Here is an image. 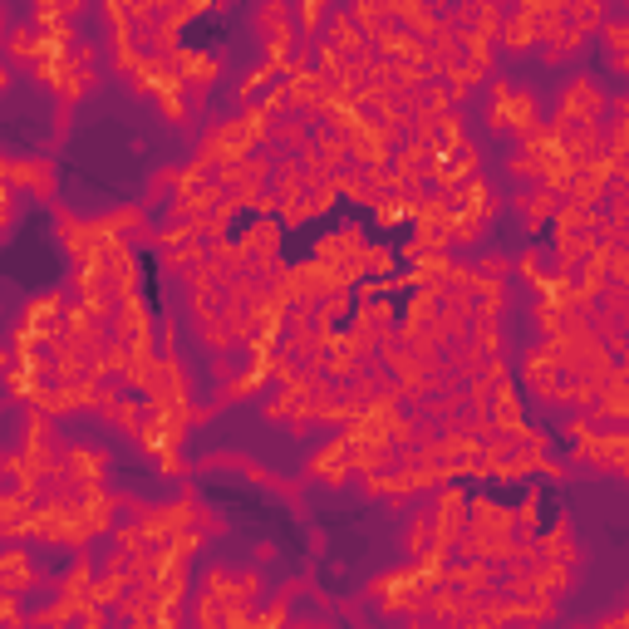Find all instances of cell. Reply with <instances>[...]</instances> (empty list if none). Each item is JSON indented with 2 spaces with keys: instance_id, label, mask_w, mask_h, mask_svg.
<instances>
[{
  "instance_id": "obj_22",
  "label": "cell",
  "mask_w": 629,
  "mask_h": 629,
  "mask_svg": "<svg viewBox=\"0 0 629 629\" xmlns=\"http://www.w3.org/2000/svg\"><path fill=\"white\" fill-rule=\"evenodd\" d=\"M472 271L487 276V281H507L512 276V256H482V261H472Z\"/></svg>"
},
{
  "instance_id": "obj_20",
  "label": "cell",
  "mask_w": 629,
  "mask_h": 629,
  "mask_svg": "<svg viewBox=\"0 0 629 629\" xmlns=\"http://www.w3.org/2000/svg\"><path fill=\"white\" fill-rule=\"evenodd\" d=\"M531 320H536V330H541L546 340H556V335L566 330V310H556L551 300H536V310H531Z\"/></svg>"
},
{
  "instance_id": "obj_9",
  "label": "cell",
  "mask_w": 629,
  "mask_h": 629,
  "mask_svg": "<svg viewBox=\"0 0 629 629\" xmlns=\"http://www.w3.org/2000/svg\"><path fill=\"white\" fill-rule=\"evenodd\" d=\"M320 40L325 45H335L344 59H359L369 50V40H364V30L354 25V15H349V5L344 10H330V20H325V30H320Z\"/></svg>"
},
{
  "instance_id": "obj_10",
  "label": "cell",
  "mask_w": 629,
  "mask_h": 629,
  "mask_svg": "<svg viewBox=\"0 0 629 629\" xmlns=\"http://www.w3.org/2000/svg\"><path fill=\"white\" fill-rule=\"evenodd\" d=\"M536 123H541V99H536L531 89L512 84V89H507V133L521 138V133H531Z\"/></svg>"
},
{
  "instance_id": "obj_11",
  "label": "cell",
  "mask_w": 629,
  "mask_h": 629,
  "mask_svg": "<svg viewBox=\"0 0 629 629\" xmlns=\"http://www.w3.org/2000/svg\"><path fill=\"white\" fill-rule=\"evenodd\" d=\"M276 79H281V69L261 59V64H256V69H251V74H246V79L236 84V94H231V104H236V109H246V104H256V99H261V94H266V89H271Z\"/></svg>"
},
{
  "instance_id": "obj_23",
  "label": "cell",
  "mask_w": 629,
  "mask_h": 629,
  "mask_svg": "<svg viewBox=\"0 0 629 629\" xmlns=\"http://www.w3.org/2000/svg\"><path fill=\"white\" fill-rule=\"evenodd\" d=\"M541 472H546L551 482H566V477H571V462H561V458H551V453H546V458H541Z\"/></svg>"
},
{
  "instance_id": "obj_18",
  "label": "cell",
  "mask_w": 629,
  "mask_h": 629,
  "mask_svg": "<svg viewBox=\"0 0 629 629\" xmlns=\"http://www.w3.org/2000/svg\"><path fill=\"white\" fill-rule=\"evenodd\" d=\"M516 271H521V281H526L531 290H541V286H546V276H551V271H546V256H541V246L521 251V256H516Z\"/></svg>"
},
{
  "instance_id": "obj_15",
  "label": "cell",
  "mask_w": 629,
  "mask_h": 629,
  "mask_svg": "<svg viewBox=\"0 0 629 629\" xmlns=\"http://www.w3.org/2000/svg\"><path fill=\"white\" fill-rule=\"evenodd\" d=\"M516 536H536L541 531V487H526V497L512 507Z\"/></svg>"
},
{
  "instance_id": "obj_16",
  "label": "cell",
  "mask_w": 629,
  "mask_h": 629,
  "mask_svg": "<svg viewBox=\"0 0 629 629\" xmlns=\"http://www.w3.org/2000/svg\"><path fill=\"white\" fill-rule=\"evenodd\" d=\"M399 266V251L384 246V241H364V276H394Z\"/></svg>"
},
{
  "instance_id": "obj_19",
  "label": "cell",
  "mask_w": 629,
  "mask_h": 629,
  "mask_svg": "<svg viewBox=\"0 0 629 629\" xmlns=\"http://www.w3.org/2000/svg\"><path fill=\"white\" fill-rule=\"evenodd\" d=\"M595 35H600V45H605L610 55H625V50H629V20H625V15H610Z\"/></svg>"
},
{
  "instance_id": "obj_13",
  "label": "cell",
  "mask_w": 629,
  "mask_h": 629,
  "mask_svg": "<svg viewBox=\"0 0 629 629\" xmlns=\"http://www.w3.org/2000/svg\"><path fill=\"white\" fill-rule=\"evenodd\" d=\"M482 79H492V74H487V69H477L472 59H462V64H453V69L443 74V84H448V94H453V109H458V104H467V94H472Z\"/></svg>"
},
{
  "instance_id": "obj_27",
  "label": "cell",
  "mask_w": 629,
  "mask_h": 629,
  "mask_svg": "<svg viewBox=\"0 0 629 629\" xmlns=\"http://www.w3.org/2000/svg\"><path fill=\"white\" fill-rule=\"evenodd\" d=\"M610 5H620V0H610Z\"/></svg>"
},
{
  "instance_id": "obj_1",
  "label": "cell",
  "mask_w": 629,
  "mask_h": 629,
  "mask_svg": "<svg viewBox=\"0 0 629 629\" xmlns=\"http://www.w3.org/2000/svg\"><path fill=\"white\" fill-rule=\"evenodd\" d=\"M571 467L575 472L590 467V472H605V477H625V467H629L625 423H605V428H590L585 438H575Z\"/></svg>"
},
{
  "instance_id": "obj_17",
  "label": "cell",
  "mask_w": 629,
  "mask_h": 629,
  "mask_svg": "<svg viewBox=\"0 0 629 629\" xmlns=\"http://www.w3.org/2000/svg\"><path fill=\"white\" fill-rule=\"evenodd\" d=\"M177 187H182V168H158L148 177V202H153V207H158V202L168 207L172 197H177Z\"/></svg>"
},
{
  "instance_id": "obj_5",
  "label": "cell",
  "mask_w": 629,
  "mask_h": 629,
  "mask_svg": "<svg viewBox=\"0 0 629 629\" xmlns=\"http://www.w3.org/2000/svg\"><path fill=\"white\" fill-rule=\"evenodd\" d=\"M59 462H64V472L79 482V487H104V472H109V453L104 448H89V443H64L59 448Z\"/></svg>"
},
{
  "instance_id": "obj_6",
  "label": "cell",
  "mask_w": 629,
  "mask_h": 629,
  "mask_svg": "<svg viewBox=\"0 0 629 629\" xmlns=\"http://www.w3.org/2000/svg\"><path fill=\"white\" fill-rule=\"evenodd\" d=\"M477 172H482V148H477V143H458L453 153L438 158V168H433V187L448 192V187H458V182L477 177Z\"/></svg>"
},
{
  "instance_id": "obj_3",
  "label": "cell",
  "mask_w": 629,
  "mask_h": 629,
  "mask_svg": "<svg viewBox=\"0 0 629 629\" xmlns=\"http://www.w3.org/2000/svg\"><path fill=\"white\" fill-rule=\"evenodd\" d=\"M5 182L25 197H40V202H55V163L50 158H10Z\"/></svg>"
},
{
  "instance_id": "obj_25",
  "label": "cell",
  "mask_w": 629,
  "mask_h": 629,
  "mask_svg": "<svg viewBox=\"0 0 629 629\" xmlns=\"http://www.w3.org/2000/svg\"><path fill=\"white\" fill-rule=\"evenodd\" d=\"M10 84H15V64H10V59H0V99L10 94Z\"/></svg>"
},
{
  "instance_id": "obj_21",
  "label": "cell",
  "mask_w": 629,
  "mask_h": 629,
  "mask_svg": "<svg viewBox=\"0 0 629 629\" xmlns=\"http://www.w3.org/2000/svg\"><path fill=\"white\" fill-rule=\"evenodd\" d=\"M477 379H482V384H502V379H512V359H507L502 349H497V354H482Z\"/></svg>"
},
{
  "instance_id": "obj_14",
  "label": "cell",
  "mask_w": 629,
  "mask_h": 629,
  "mask_svg": "<svg viewBox=\"0 0 629 629\" xmlns=\"http://www.w3.org/2000/svg\"><path fill=\"white\" fill-rule=\"evenodd\" d=\"M35 45H40V30H35V25H15V30L5 35V59L30 69V64H35Z\"/></svg>"
},
{
  "instance_id": "obj_7",
  "label": "cell",
  "mask_w": 629,
  "mask_h": 629,
  "mask_svg": "<svg viewBox=\"0 0 629 629\" xmlns=\"http://www.w3.org/2000/svg\"><path fill=\"white\" fill-rule=\"evenodd\" d=\"M305 477H315V482H325V487H344V482H349V438L340 433L330 448L310 453V462H305Z\"/></svg>"
},
{
  "instance_id": "obj_26",
  "label": "cell",
  "mask_w": 629,
  "mask_h": 629,
  "mask_svg": "<svg viewBox=\"0 0 629 629\" xmlns=\"http://www.w3.org/2000/svg\"><path fill=\"white\" fill-rule=\"evenodd\" d=\"M10 359H15V354H10V349H0V374L10 369Z\"/></svg>"
},
{
  "instance_id": "obj_12",
  "label": "cell",
  "mask_w": 629,
  "mask_h": 629,
  "mask_svg": "<svg viewBox=\"0 0 629 629\" xmlns=\"http://www.w3.org/2000/svg\"><path fill=\"white\" fill-rule=\"evenodd\" d=\"M290 10H295V30H300L305 40H320V30H325L335 0H290Z\"/></svg>"
},
{
  "instance_id": "obj_2",
  "label": "cell",
  "mask_w": 629,
  "mask_h": 629,
  "mask_svg": "<svg viewBox=\"0 0 629 629\" xmlns=\"http://www.w3.org/2000/svg\"><path fill=\"white\" fill-rule=\"evenodd\" d=\"M556 114L575 118V123H600V118L610 114V94H605V84H595L590 74H575L571 84L561 89Z\"/></svg>"
},
{
  "instance_id": "obj_4",
  "label": "cell",
  "mask_w": 629,
  "mask_h": 629,
  "mask_svg": "<svg viewBox=\"0 0 629 629\" xmlns=\"http://www.w3.org/2000/svg\"><path fill=\"white\" fill-rule=\"evenodd\" d=\"M561 207V192H551L541 177H536V187H526V192H516L512 197V212L521 217V227L526 236H541V227L551 222V212Z\"/></svg>"
},
{
  "instance_id": "obj_24",
  "label": "cell",
  "mask_w": 629,
  "mask_h": 629,
  "mask_svg": "<svg viewBox=\"0 0 629 629\" xmlns=\"http://www.w3.org/2000/svg\"><path fill=\"white\" fill-rule=\"evenodd\" d=\"M59 10H64V20H79L89 10V0H59Z\"/></svg>"
},
{
  "instance_id": "obj_8",
  "label": "cell",
  "mask_w": 629,
  "mask_h": 629,
  "mask_svg": "<svg viewBox=\"0 0 629 629\" xmlns=\"http://www.w3.org/2000/svg\"><path fill=\"white\" fill-rule=\"evenodd\" d=\"M497 50L507 55H531L536 50V25H531V10H502V25H497Z\"/></svg>"
}]
</instances>
